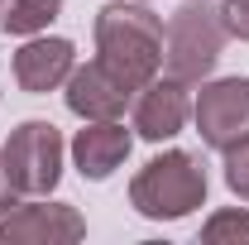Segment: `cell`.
I'll return each mask as SVG.
<instances>
[{
  "label": "cell",
  "instance_id": "cell-1",
  "mask_svg": "<svg viewBox=\"0 0 249 245\" xmlns=\"http://www.w3.org/2000/svg\"><path fill=\"white\" fill-rule=\"evenodd\" d=\"M96 58L139 92L163 67V20L149 0H110L96 10Z\"/></svg>",
  "mask_w": 249,
  "mask_h": 245
},
{
  "label": "cell",
  "instance_id": "cell-2",
  "mask_svg": "<svg viewBox=\"0 0 249 245\" xmlns=\"http://www.w3.org/2000/svg\"><path fill=\"white\" fill-rule=\"evenodd\" d=\"M206 163H201V154L192 149H168L149 159L139 173H134V183H129V202H134V212L149 216V221H182L192 216L201 202H206Z\"/></svg>",
  "mask_w": 249,
  "mask_h": 245
},
{
  "label": "cell",
  "instance_id": "cell-3",
  "mask_svg": "<svg viewBox=\"0 0 249 245\" xmlns=\"http://www.w3.org/2000/svg\"><path fill=\"white\" fill-rule=\"evenodd\" d=\"M225 48V20L211 0H182L168 20V43H163V62H168V77L178 82H201L211 77V67L220 62Z\"/></svg>",
  "mask_w": 249,
  "mask_h": 245
},
{
  "label": "cell",
  "instance_id": "cell-4",
  "mask_svg": "<svg viewBox=\"0 0 249 245\" xmlns=\"http://www.w3.org/2000/svg\"><path fill=\"white\" fill-rule=\"evenodd\" d=\"M5 168L24 197H48L62 178V130L53 121H24L0 144Z\"/></svg>",
  "mask_w": 249,
  "mask_h": 245
},
{
  "label": "cell",
  "instance_id": "cell-5",
  "mask_svg": "<svg viewBox=\"0 0 249 245\" xmlns=\"http://www.w3.org/2000/svg\"><path fill=\"white\" fill-rule=\"evenodd\" d=\"M192 121H196V135L201 144L211 149H230L249 140V77H216L206 82L196 106H192Z\"/></svg>",
  "mask_w": 249,
  "mask_h": 245
},
{
  "label": "cell",
  "instance_id": "cell-6",
  "mask_svg": "<svg viewBox=\"0 0 249 245\" xmlns=\"http://www.w3.org/2000/svg\"><path fill=\"white\" fill-rule=\"evenodd\" d=\"M87 236V221L67 202H15L0 212V245H67Z\"/></svg>",
  "mask_w": 249,
  "mask_h": 245
},
{
  "label": "cell",
  "instance_id": "cell-7",
  "mask_svg": "<svg viewBox=\"0 0 249 245\" xmlns=\"http://www.w3.org/2000/svg\"><path fill=\"white\" fill-rule=\"evenodd\" d=\"M67 87V111L82 116V121H120V111L134 101V87L124 82L120 72H110L101 58H91L87 67H72V77L62 82Z\"/></svg>",
  "mask_w": 249,
  "mask_h": 245
},
{
  "label": "cell",
  "instance_id": "cell-8",
  "mask_svg": "<svg viewBox=\"0 0 249 245\" xmlns=\"http://www.w3.org/2000/svg\"><path fill=\"white\" fill-rule=\"evenodd\" d=\"M187 116H192L187 82H178V77H154V82L139 87V101H134V130H139V140L163 144V140H173L187 125Z\"/></svg>",
  "mask_w": 249,
  "mask_h": 245
},
{
  "label": "cell",
  "instance_id": "cell-9",
  "mask_svg": "<svg viewBox=\"0 0 249 245\" xmlns=\"http://www.w3.org/2000/svg\"><path fill=\"white\" fill-rule=\"evenodd\" d=\"M72 67H77L72 39H34L15 53V82L29 96H43V92H58L72 77Z\"/></svg>",
  "mask_w": 249,
  "mask_h": 245
},
{
  "label": "cell",
  "instance_id": "cell-10",
  "mask_svg": "<svg viewBox=\"0 0 249 245\" xmlns=\"http://www.w3.org/2000/svg\"><path fill=\"white\" fill-rule=\"evenodd\" d=\"M129 130L120 121H87L77 130V140H72V159H77V173L82 178H110L115 168H120L124 159H129Z\"/></svg>",
  "mask_w": 249,
  "mask_h": 245
},
{
  "label": "cell",
  "instance_id": "cell-11",
  "mask_svg": "<svg viewBox=\"0 0 249 245\" xmlns=\"http://www.w3.org/2000/svg\"><path fill=\"white\" fill-rule=\"evenodd\" d=\"M62 0H5L0 5V29L5 34H38L58 20Z\"/></svg>",
  "mask_w": 249,
  "mask_h": 245
},
{
  "label": "cell",
  "instance_id": "cell-12",
  "mask_svg": "<svg viewBox=\"0 0 249 245\" xmlns=\"http://www.w3.org/2000/svg\"><path fill=\"white\" fill-rule=\"evenodd\" d=\"M201 241L206 245H225V241H249V212H240V207H225V212H216L206 226H201Z\"/></svg>",
  "mask_w": 249,
  "mask_h": 245
},
{
  "label": "cell",
  "instance_id": "cell-13",
  "mask_svg": "<svg viewBox=\"0 0 249 245\" xmlns=\"http://www.w3.org/2000/svg\"><path fill=\"white\" fill-rule=\"evenodd\" d=\"M225 187L249 202V140H240V144L225 149Z\"/></svg>",
  "mask_w": 249,
  "mask_h": 245
},
{
  "label": "cell",
  "instance_id": "cell-14",
  "mask_svg": "<svg viewBox=\"0 0 249 245\" xmlns=\"http://www.w3.org/2000/svg\"><path fill=\"white\" fill-rule=\"evenodd\" d=\"M220 20H225V34L230 39H245L249 43V0H225L220 5Z\"/></svg>",
  "mask_w": 249,
  "mask_h": 245
},
{
  "label": "cell",
  "instance_id": "cell-15",
  "mask_svg": "<svg viewBox=\"0 0 249 245\" xmlns=\"http://www.w3.org/2000/svg\"><path fill=\"white\" fill-rule=\"evenodd\" d=\"M24 192L15 187V178H10V168H5V154H0V212H10L15 202H19Z\"/></svg>",
  "mask_w": 249,
  "mask_h": 245
},
{
  "label": "cell",
  "instance_id": "cell-16",
  "mask_svg": "<svg viewBox=\"0 0 249 245\" xmlns=\"http://www.w3.org/2000/svg\"><path fill=\"white\" fill-rule=\"evenodd\" d=\"M0 5H5V0H0Z\"/></svg>",
  "mask_w": 249,
  "mask_h": 245
},
{
  "label": "cell",
  "instance_id": "cell-17",
  "mask_svg": "<svg viewBox=\"0 0 249 245\" xmlns=\"http://www.w3.org/2000/svg\"><path fill=\"white\" fill-rule=\"evenodd\" d=\"M0 34H5V29H0Z\"/></svg>",
  "mask_w": 249,
  "mask_h": 245
}]
</instances>
